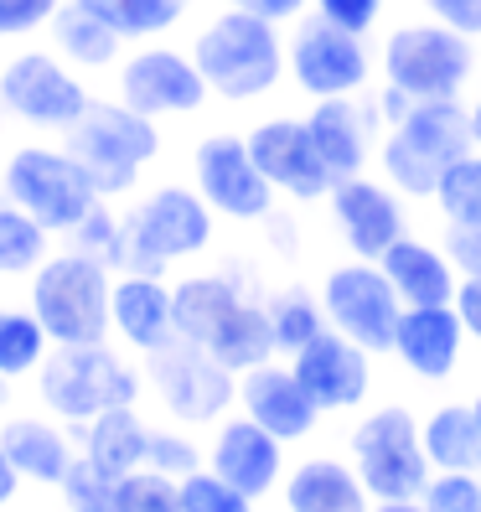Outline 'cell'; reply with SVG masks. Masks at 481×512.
Segmentation results:
<instances>
[{"instance_id":"6da1fadb","label":"cell","mask_w":481,"mask_h":512,"mask_svg":"<svg viewBox=\"0 0 481 512\" xmlns=\"http://www.w3.org/2000/svg\"><path fill=\"white\" fill-rule=\"evenodd\" d=\"M187 52L223 104H259L285 83V32L249 11L218 6L192 32Z\"/></svg>"},{"instance_id":"7a4b0ae2","label":"cell","mask_w":481,"mask_h":512,"mask_svg":"<svg viewBox=\"0 0 481 512\" xmlns=\"http://www.w3.org/2000/svg\"><path fill=\"white\" fill-rule=\"evenodd\" d=\"M466 150H476L466 99H425L383 130L378 176L404 202H435L440 176L450 171V161H461Z\"/></svg>"},{"instance_id":"3957f363","label":"cell","mask_w":481,"mask_h":512,"mask_svg":"<svg viewBox=\"0 0 481 512\" xmlns=\"http://www.w3.org/2000/svg\"><path fill=\"white\" fill-rule=\"evenodd\" d=\"M37 399L68 430H83L88 419L119 404H145V368L130 363L125 347L88 342V347H52L37 368Z\"/></svg>"},{"instance_id":"277c9868","label":"cell","mask_w":481,"mask_h":512,"mask_svg":"<svg viewBox=\"0 0 481 512\" xmlns=\"http://www.w3.org/2000/svg\"><path fill=\"white\" fill-rule=\"evenodd\" d=\"M218 244V213L192 182H161L125 207V269L166 275Z\"/></svg>"},{"instance_id":"5b68a950","label":"cell","mask_w":481,"mask_h":512,"mask_svg":"<svg viewBox=\"0 0 481 512\" xmlns=\"http://www.w3.org/2000/svg\"><path fill=\"white\" fill-rule=\"evenodd\" d=\"M63 145L78 156V166L94 176L104 202H125L140 192L145 171L161 161L166 135L156 119L135 114L125 99H94L88 114L63 135Z\"/></svg>"},{"instance_id":"8992f818","label":"cell","mask_w":481,"mask_h":512,"mask_svg":"<svg viewBox=\"0 0 481 512\" xmlns=\"http://www.w3.org/2000/svg\"><path fill=\"white\" fill-rule=\"evenodd\" d=\"M481 68V52L471 37L450 32L435 16L388 26L378 42V78L388 88L409 94L414 104L425 99H466V88Z\"/></svg>"},{"instance_id":"52a82bcc","label":"cell","mask_w":481,"mask_h":512,"mask_svg":"<svg viewBox=\"0 0 481 512\" xmlns=\"http://www.w3.org/2000/svg\"><path fill=\"white\" fill-rule=\"evenodd\" d=\"M109 290L114 269L78 249H52L42 269L26 280V306L47 326L52 347H88L109 342Z\"/></svg>"},{"instance_id":"ba28073f","label":"cell","mask_w":481,"mask_h":512,"mask_svg":"<svg viewBox=\"0 0 481 512\" xmlns=\"http://www.w3.org/2000/svg\"><path fill=\"white\" fill-rule=\"evenodd\" d=\"M347 461L357 466L363 487L373 502H394V497H419L425 481L435 476L425 440H419V409L404 399L373 404L352 419L347 430Z\"/></svg>"},{"instance_id":"9c48e42d","label":"cell","mask_w":481,"mask_h":512,"mask_svg":"<svg viewBox=\"0 0 481 512\" xmlns=\"http://www.w3.org/2000/svg\"><path fill=\"white\" fill-rule=\"evenodd\" d=\"M0 192L16 207H26L52 238H68L104 202L94 176L78 166V156L68 145H37V140L16 145L6 156V166H0Z\"/></svg>"},{"instance_id":"30bf717a","label":"cell","mask_w":481,"mask_h":512,"mask_svg":"<svg viewBox=\"0 0 481 512\" xmlns=\"http://www.w3.org/2000/svg\"><path fill=\"white\" fill-rule=\"evenodd\" d=\"M140 368H145V388L156 394V409L166 425H182V430L202 435L238 409V373H228L197 342L176 337L171 347L150 352Z\"/></svg>"},{"instance_id":"8fae6325","label":"cell","mask_w":481,"mask_h":512,"mask_svg":"<svg viewBox=\"0 0 481 512\" xmlns=\"http://www.w3.org/2000/svg\"><path fill=\"white\" fill-rule=\"evenodd\" d=\"M94 104V88L52 47H26L0 63V109L26 130L68 135Z\"/></svg>"},{"instance_id":"7c38bea8","label":"cell","mask_w":481,"mask_h":512,"mask_svg":"<svg viewBox=\"0 0 481 512\" xmlns=\"http://www.w3.org/2000/svg\"><path fill=\"white\" fill-rule=\"evenodd\" d=\"M378 57L368 52V37L342 32L326 16L306 11L300 21H290V37H285V78L316 99H347V94H368Z\"/></svg>"},{"instance_id":"4fadbf2b","label":"cell","mask_w":481,"mask_h":512,"mask_svg":"<svg viewBox=\"0 0 481 512\" xmlns=\"http://www.w3.org/2000/svg\"><path fill=\"white\" fill-rule=\"evenodd\" d=\"M321 311L326 326H337L342 337H352L357 347H368L373 357L394 352V331L404 316L399 290L388 285L378 259H342L321 275Z\"/></svg>"},{"instance_id":"5bb4252c","label":"cell","mask_w":481,"mask_h":512,"mask_svg":"<svg viewBox=\"0 0 481 512\" xmlns=\"http://www.w3.org/2000/svg\"><path fill=\"white\" fill-rule=\"evenodd\" d=\"M114 99H125L135 114L145 119H192L207 109L213 88H207L202 68L192 63V52L161 42H135V52H125V63L114 68Z\"/></svg>"},{"instance_id":"9a60e30c","label":"cell","mask_w":481,"mask_h":512,"mask_svg":"<svg viewBox=\"0 0 481 512\" xmlns=\"http://www.w3.org/2000/svg\"><path fill=\"white\" fill-rule=\"evenodd\" d=\"M192 187L207 197L218 218L228 223H269L275 218V187L254 166V150L233 130H207L192 145Z\"/></svg>"},{"instance_id":"2e32d148","label":"cell","mask_w":481,"mask_h":512,"mask_svg":"<svg viewBox=\"0 0 481 512\" xmlns=\"http://www.w3.org/2000/svg\"><path fill=\"white\" fill-rule=\"evenodd\" d=\"M295 378L306 383V394L316 399V409L332 414H363L373 388H378V357L368 347H357L352 337H342L337 326L316 331V337L290 357Z\"/></svg>"},{"instance_id":"e0dca14e","label":"cell","mask_w":481,"mask_h":512,"mask_svg":"<svg viewBox=\"0 0 481 512\" xmlns=\"http://www.w3.org/2000/svg\"><path fill=\"white\" fill-rule=\"evenodd\" d=\"M326 213L342 238L347 259H383L409 228V202L383 182V176H347L326 192Z\"/></svg>"},{"instance_id":"ac0fdd59","label":"cell","mask_w":481,"mask_h":512,"mask_svg":"<svg viewBox=\"0 0 481 512\" xmlns=\"http://www.w3.org/2000/svg\"><path fill=\"white\" fill-rule=\"evenodd\" d=\"M249 150H254V166L269 176V187L290 202H326L332 192V171L321 166L316 156V140H311V125L306 114H269L259 125L244 130Z\"/></svg>"},{"instance_id":"d6986e66","label":"cell","mask_w":481,"mask_h":512,"mask_svg":"<svg viewBox=\"0 0 481 512\" xmlns=\"http://www.w3.org/2000/svg\"><path fill=\"white\" fill-rule=\"evenodd\" d=\"M306 125L316 140L321 166L332 171V182L363 176L378 161V140H383V119L373 94H347V99H316L306 109Z\"/></svg>"},{"instance_id":"ffe728a7","label":"cell","mask_w":481,"mask_h":512,"mask_svg":"<svg viewBox=\"0 0 481 512\" xmlns=\"http://www.w3.org/2000/svg\"><path fill=\"white\" fill-rule=\"evenodd\" d=\"M238 409H244L254 425H264L275 440H285V445H306L326 425V414L306 394V383L295 378L290 357H285V363H280V357H269V363L238 373Z\"/></svg>"},{"instance_id":"44dd1931","label":"cell","mask_w":481,"mask_h":512,"mask_svg":"<svg viewBox=\"0 0 481 512\" xmlns=\"http://www.w3.org/2000/svg\"><path fill=\"white\" fill-rule=\"evenodd\" d=\"M207 471H218L238 492L264 502V497H275V487L285 481V440H275L264 425H254L244 409H233L228 419L213 425V440H207Z\"/></svg>"},{"instance_id":"7402d4cb","label":"cell","mask_w":481,"mask_h":512,"mask_svg":"<svg viewBox=\"0 0 481 512\" xmlns=\"http://www.w3.org/2000/svg\"><path fill=\"white\" fill-rule=\"evenodd\" d=\"M109 331L114 342L150 357L176 342V290L166 275H140V269H119L109 290Z\"/></svg>"},{"instance_id":"603a6c76","label":"cell","mask_w":481,"mask_h":512,"mask_svg":"<svg viewBox=\"0 0 481 512\" xmlns=\"http://www.w3.org/2000/svg\"><path fill=\"white\" fill-rule=\"evenodd\" d=\"M466 321L456 306H404L399 331H394V363L419 378V383H450L461 373V357H466Z\"/></svg>"},{"instance_id":"cb8c5ba5","label":"cell","mask_w":481,"mask_h":512,"mask_svg":"<svg viewBox=\"0 0 481 512\" xmlns=\"http://www.w3.org/2000/svg\"><path fill=\"white\" fill-rule=\"evenodd\" d=\"M280 507L285 512H368L373 497L347 456L316 450V456H300L295 466H285Z\"/></svg>"},{"instance_id":"d4e9b609","label":"cell","mask_w":481,"mask_h":512,"mask_svg":"<svg viewBox=\"0 0 481 512\" xmlns=\"http://www.w3.org/2000/svg\"><path fill=\"white\" fill-rule=\"evenodd\" d=\"M0 450L11 456V466L21 471L26 487H52L68 476V466L78 461V435L52 414H6L0 425Z\"/></svg>"},{"instance_id":"484cf974","label":"cell","mask_w":481,"mask_h":512,"mask_svg":"<svg viewBox=\"0 0 481 512\" xmlns=\"http://www.w3.org/2000/svg\"><path fill=\"white\" fill-rule=\"evenodd\" d=\"M378 264H383V275L399 290L404 306H456L461 275H456V264H450V254L440 249V238L430 244V238H419V233H404Z\"/></svg>"},{"instance_id":"4316f807","label":"cell","mask_w":481,"mask_h":512,"mask_svg":"<svg viewBox=\"0 0 481 512\" xmlns=\"http://www.w3.org/2000/svg\"><path fill=\"white\" fill-rule=\"evenodd\" d=\"M176 290V337L207 347L218 337V326L249 300V280L233 269H197V275L171 280Z\"/></svg>"},{"instance_id":"83f0119b","label":"cell","mask_w":481,"mask_h":512,"mask_svg":"<svg viewBox=\"0 0 481 512\" xmlns=\"http://www.w3.org/2000/svg\"><path fill=\"white\" fill-rule=\"evenodd\" d=\"M47 42L78 73H114L119 63H125V47H130L109 21H99L94 11H88L83 0H63V11H57L52 26H47Z\"/></svg>"},{"instance_id":"f1b7e54d","label":"cell","mask_w":481,"mask_h":512,"mask_svg":"<svg viewBox=\"0 0 481 512\" xmlns=\"http://www.w3.org/2000/svg\"><path fill=\"white\" fill-rule=\"evenodd\" d=\"M78 450L83 461H94L104 476H130L145 466V450H150V419L140 404H119V409H104L99 419H88L78 430Z\"/></svg>"},{"instance_id":"f546056e","label":"cell","mask_w":481,"mask_h":512,"mask_svg":"<svg viewBox=\"0 0 481 512\" xmlns=\"http://www.w3.org/2000/svg\"><path fill=\"white\" fill-rule=\"evenodd\" d=\"M419 440L435 471H476L481 466V419L471 399H445L419 414Z\"/></svg>"},{"instance_id":"4dcf8cb0","label":"cell","mask_w":481,"mask_h":512,"mask_svg":"<svg viewBox=\"0 0 481 512\" xmlns=\"http://www.w3.org/2000/svg\"><path fill=\"white\" fill-rule=\"evenodd\" d=\"M207 352H213L228 373H249V368L269 363V357H280V347H275V326H269L264 300L249 295L244 306H238V311L218 326V337L207 342Z\"/></svg>"},{"instance_id":"1f68e13d","label":"cell","mask_w":481,"mask_h":512,"mask_svg":"<svg viewBox=\"0 0 481 512\" xmlns=\"http://www.w3.org/2000/svg\"><path fill=\"white\" fill-rule=\"evenodd\" d=\"M99 21H109L125 42H161L192 16L197 0H83Z\"/></svg>"},{"instance_id":"d6a6232c","label":"cell","mask_w":481,"mask_h":512,"mask_svg":"<svg viewBox=\"0 0 481 512\" xmlns=\"http://www.w3.org/2000/svg\"><path fill=\"white\" fill-rule=\"evenodd\" d=\"M52 254V233L0 192V280H32Z\"/></svg>"},{"instance_id":"836d02e7","label":"cell","mask_w":481,"mask_h":512,"mask_svg":"<svg viewBox=\"0 0 481 512\" xmlns=\"http://www.w3.org/2000/svg\"><path fill=\"white\" fill-rule=\"evenodd\" d=\"M47 352H52V337L32 306H0V378L11 383L37 378Z\"/></svg>"},{"instance_id":"e575fe53","label":"cell","mask_w":481,"mask_h":512,"mask_svg":"<svg viewBox=\"0 0 481 512\" xmlns=\"http://www.w3.org/2000/svg\"><path fill=\"white\" fill-rule=\"evenodd\" d=\"M269 326H275V347L280 357H295L316 331H326V311H321V295H311L306 285H285L264 300Z\"/></svg>"},{"instance_id":"d590c367","label":"cell","mask_w":481,"mask_h":512,"mask_svg":"<svg viewBox=\"0 0 481 512\" xmlns=\"http://www.w3.org/2000/svg\"><path fill=\"white\" fill-rule=\"evenodd\" d=\"M440 223H481V150H466L435 187Z\"/></svg>"},{"instance_id":"8d00e7d4","label":"cell","mask_w":481,"mask_h":512,"mask_svg":"<svg viewBox=\"0 0 481 512\" xmlns=\"http://www.w3.org/2000/svg\"><path fill=\"white\" fill-rule=\"evenodd\" d=\"M68 249L109 264L119 275V269H125V213H114V202H99L94 213L68 233Z\"/></svg>"},{"instance_id":"74e56055","label":"cell","mask_w":481,"mask_h":512,"mask_svg":"<svg viewBox=\"0 0 481 512\" xmlns=\"http://www.w3.org/2000/svg\"><path fill=\"white\" fill-rule=\"evenodd\" d=\"M145 466L161 471V476H171V481H182V476H192V471L207 466V445H202L192 430H182V425H150Z\"/></svg>"},{"instance_id":"f35d334b","label":"cell","mask_w":481,"mask_h":512,"mask_svg":"<svg viewBox=\"0 0 481 512\" xmlns=\"http://www.w3.org/2000/svg\"><path fill=\"white\" fill-rule=\"evenodd\" d=\"M57 502H63V512H119L114 476H104L94 461H83V450L68 466V476L57 481Z\"/></svg>"},{"instance_id":"ab89813d","label":"cell","mask_w":481,"mask_h":512,"mask_svg":"<svg viewBox=\"0 0 481 512\" xmlns=\"http://www.w3.org/2000/svg\"><path fill=\"white\" fill-rule=\"evenodd\" d=\"M114 497H119V512H187L182 507V481H171L161 471H130L114 481Z\"/></svg>"},{"instance_id":"60d3db41","label":"cell","mask_w":481,"mask_h":512,"mask_svg":"<svg viewBox=\"0 0 481 512\" xmlns=\"http://www.w3.org/2000/svg\"><path fill=\"white\" fill-rule=\"evenodd\" d=\"M182 507L187 512H259V502L249 492H238L233 481H223L218 471H192L182 476Z\"/></svg>"},{"instance_id":"b9f144b4","label":"cell","mask_w":481,"mask_h":512,"mask_svg":"<svg viewBox=\"0 0 481 512\" xmlns=\"http://www.w3.org/2000/svg\"><path fill=\"white\" fill-rule=\"evenodd\" d=\"M430 512H481V476L476 471H435L419 492Z\"/></svg>"},{"instance_id":"7bdbcfd3","label":"cell","mask_w":481,"mask_h":512,"mask_svg":"<svg viewBox=\"0 0 481 512\" xmlns=\"http://www.w3.org/2000/svg\"><path fill=\"white\" fill-rule=\"evenodd\" d=\"M63 0H0V42H26L52 26Z\"/></svg>"},{"instance_id":"ee69618b","label":"cell","mask_w":481,"mask_h":512,"mask_svg":"<svg viewBox=\"0 0 481 512\" xmlns=\"http://www.w3.org/2000/svg\"><path fill=\"white\" fill-rule=\"evenodd\" d=\"M440 249L461 280H481V223H440Z\"/></svg>"},{"instance_id":"f6af8a7d","label":"cell","mask_w":481,"mask_h":512,"mask_svg":"<svg viewBox=\"0 0 481 512\" xmlns=\"http://www.w3.org/2000/svg\"><path fill=\"white\" fill-rule=\"evenodd\" d=\"M316 16H326L332 26H342V32H357V37H368L373 26L383 21V6L388 0H311Z\"/></svg>"},{"instance_id":"bcb514c9","label":"cell","mask_w":481,"mask_h":512,"mask_svg":"<svg viewBox=\"0 0 481 512\" xmlns=\"http://www.w3.org/2000/svg\"><path fill=\"white\" fill-rule=\"evenodd\" d=\"M419 11L435 16L440 26H450V32L481 42V0H419Z\"/></svg>"},{"instance_id":"7dc6e473","label":"cell","mask_w":481,"mask_h":512,"mask_svg":"<svg viewBox=\"0 0 481 512\" xmlns=\"http://www.w3.org/2000/svg\"><path fill=\"white\" fill-rule=\"evenodd\" d=\"M218 6L264 16V21H275V26H290V21H300V16L311 11V0H218Z\"/></svg>"},{"instance_id":"c3c4849f","label":"cell","mask_w":481,"mask_h":512,"mask_svg":"<svg viewBox=\"0 0 481 512\" xmlns=\"http://www.w3.org/2000/svg\"><path fill=\"white\" fill-rule=\"evenodd\" d=\"M456 311H461V321H466V337L481 342V280H461V290H456Z\"/></svg>"},{"instance_id":"681fc988","label":"cell","mask_w":481,"mask_h":512,"mask_svg":"<svg viewBox=\"0 0 481 512\" xmlns=\"http://www.w3.org/2000/svg\"><path fill=\"white\" fill-rule=\"evenodd\" d=\"M21 487H26V481H21V471L11 466V456H6V450H0V512H6V507L21 497Z\"/></svg>"},{"instance_id":"f907efd6","label":"cell","mask_w":481,"mask_h":512,"mask_svg":"<svg viewBox=\"0 0 481 512\" xmlns=\"http://www.w3.org/2000/svg\"><path fill=\"white\" fill-rule=\"evenodd\" d=\"M368 512H430L419 497H394V502H373Z\"/></svg>"},{"instance_id":"816d5d0a","label":"cell","mask_w":481,"mask_h":512,"mask_svg":"<svg viewBox=\"0 0 481 512\" xmlns=\"http://www.w3.org/2000/svg\"><path fill=\"white\" fill-rule=\"evenodd\" d=\"M466 109H471V140H476V150H481V94H476Z\"/></svg>"},{"instance_id":"f5cc1de1","label":"cell","mask_w":481,"mask_h":512,"mask_svg":"<svg viewBox=\"0 0 481 512\" xmlns=\"http://www.w3.org/2000/svg\"><path fill=\"white\" fill-rule=\"evenodd\" d=\"M11 409V378H0V414Z\"/></svg>"},{"instance_id":"db71d44e","label":"cell","mask_w":481,"mask_h":512,"mask_svg":"<svg viewBox=\"0 0 481 512\" xmlns=\"http://www.w3.org/2000/svg\"><path fill=\"white\" fill-rule=\"evenodd\" d=\"M471 404H476V419H481V388H476V394H471Z\"/></svg>"},{"instance_id":"11a10c76","label":"cell","mask_w":481,"mask_h":512,"mask_svg":"<svg viewBox=\"0 0 481 512\" xmlns=\"http://www.w3.org/2000/svg\"><path fill=\"white\" fill-rule=\"evenodd\" d=\"M476 476H481V466H476Z\"/></svg>"}]
</instances>
